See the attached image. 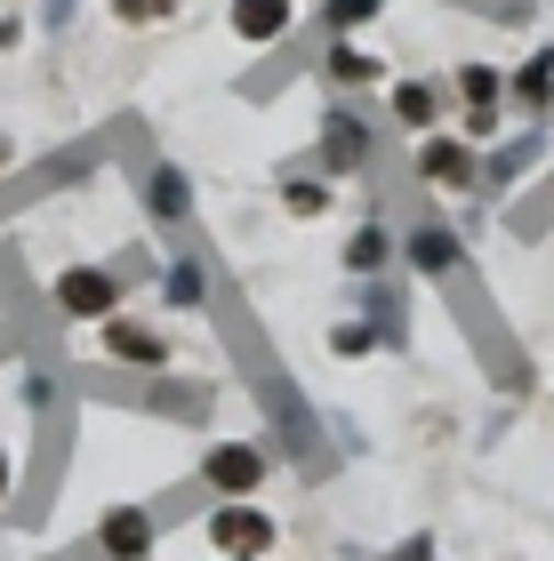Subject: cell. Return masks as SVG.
Here are the masks:
<instances>
[{"label": "cell", "mask_w": 554, "mask_h": 561, "mask_svg": "<svg viewBox=\"0 0 554 561\" xmlns=\"http://www.w3.org/2000/svg\"><path fill=\"white\" fill-rule=\"evenodd\" d=\"M450 89H459L466 113H507V72H498L490 57H466L459 72H450Z\"/></svg>", "instance_id": "obj_11"}, {"label": "cell", "mask_w": 554, "mask_h": 561, "mask_svg": "<svg viewBox=\"0 0 554 561\" xmlns=\"http://www.w3.org/2000/svg\"><path fill=\"white\" fill-rule=\"evenodd\" d=\"M402 257H410L418 280H459V273H466V241L450 233L442 217H418L410 233H402Z\"/></svg>", "instance_id": "obj_4"}, {"label": "cell", "mask_w": 554, "mask_h": 561, "mask_svg": "<svg viewBox=\"0 0 554 561\" xmlns=\"http://www.w3.org/2000/svg\"><path fill=\"white\" fill-rule=\"evenodd\" d=\"M97 553H105V561H154V514H145V505H105Z\"/></svg>", "instance_id": "obj_9"}, {"label": "cell", "mask_w": 554, "mask_h": 561, "mask_svg": "<svg viewBox=\"0 0 554 561\" xmlns=\"http://www.w3.org/2000/svg\"><path fill=\"white\" fill-rule=\"evenodd\" d=\"M377 152V129L354 113V105H330L321 113V176H362Z\"/></svg>", "instance_id": "obj_2"}, {"label": "cell", "mask_w": 554, "mask_h": 561, "mask_svg": "<svg viewBox=\"0 0 554 561\" xmlns=\"http://www.w3.org/2000/svg\"><path fill=\"white\" fill-rule=\"evenodd\" d=\"M507 113H522V121H546L554 113V41H539L531 57L507 72Z\"/></svg>", "instance_id": "obj_8"}, {"label": "cell", "mask_w": 554, "mask_h": 561, "mask_svg": "<svg viewBox=\"0 0 554 561\" xmlns=\"http://www.w3.org/2000/svg\"><path fill=\"white\" fill-rule=\"evenodd\" d=\"M394 561H434V546H426V538H410V546H402Z\"/></svg>", "instance_id": "obj_25"}, {"label": "cell", "mask_w": 554, "mask_h": 561, "mask_svg": "<svg viewBox=\"0 0 554 561\" xmlns=\"http://www.w3.org/2000/svg\"><path fill=\"white\" fill-rule=\"evenodd\" d=\"M210 538H217V553H249V561H258L273 546V514H265V505H249V497H225L210 514Z\"/></svg>", "instance_id": "obj_7"}, {"label": "cell", "mask_w": 554, "mask_h": 561, "mask_svg": "<svg viewBox=\"0 0 554 561\" xmlns=\"http://www.w3.org/2000/svg\"><path fill=\"white\" fill-rule=\"evenodd\" d=\"M225 16H234V33H241L249 48H265V41H282L290 24H297V0H234Z\"/></svg>", "instance_id": "obj_12"}, {"label": "cell", "mask_w": 554, "mask_h": 561, "mask_svg": "<svg viewBox=\"0 0 554 561\" xmlns=\"http://www.w3.org/2000/svg\"><path fill=\"white\" fill-rule=\"evenodd\" d=\"M169 9H185V0H169Z\"/></svg>", "instance_id": "obj_28"}, {"label": "cell", "mask_w": 554, "mask_h": 561, "mask_svg": "<svg viewBox=\"0 0 554 561\" xmlns=\"http://www.w3.org/2000/svg\"><path fill=\"white\" fill-rule=\"evenodd\" d=\"M377 345H386V337H377V321H370V313H354V321H338V329H330V353H346V362H362V353H377Z\"/></svg>", "instance_id": "obj_19"}, {"label": "cell", "mask_w": 554, "mask_h": 561, "mask_svg": "<svg viewBox=\"0 0 554 561\" xmlns=\"http://www.w3.org/2000/svg\"><path fill=\"white\" fill-rule=\"evenodd\" d=\"M539 161H546V121H531V129H515L507 145L483 152V193H515Z\"/></svg>", "instance_id": "obj_6"}, {"label": "cell", "mask_w": 554, "mask_h": 561, "mask_svg": "<svg viewBox=\"0 0 554 561\" xmlns=\"http://www.w3.org/2000/svg\"><path fill=\"white\" fill-rule=\"evenodd\" d=\"M161 297H169V313H201V305H210V273H201L193 257H178L161 273Z\"/></svg>", "instance_id": "obj_18"}, {"label": "cell", "mask_w": 554, "mask_h": 561, "mask_svg": "<svg viewBox=\"0 0 554 561\" xmlns=\"http://www.w3.org/2000/svg\"><path fill=\"white\" fill-rule=\"evenodd\" d=\"M225 561H249V553H225Z\"/></svg>", "instance_id": "obj_27"}, {"label": "cell", "mask_w": 554, "mask_h": 561, "mask_svg": "<svg viewBox=\"0 0 554 561\" xmlns=\"http://www.w3.org/2000/svg\"><path fill=\"white\" fill-rule=\"evenodd\" d=\"M282 209H290V217H321V209H330V185H321V176H306V185L282 193Z\"/></svg>", "instance_id": "obj_21"}, {"label": "cell", "mask_w": 554, "mask_h": 561, "mask_svg": "<svg viewBox=\"0 0 554 561\" xmlns=\"http://www.w3.org/2000/svg\"><path fill=\"white\" fill-rule=\"evenodd\" d=\"M394 257H402V241L386 233V225H354V241H346V273L354 280H377Z\"/></svg>", "instance_id": "obj_16"}, {"label": "cell", "mask_w": 554, "mask_h": 561, "mask_svg": "<svg viewBox=\"0 0 554 561\" xmlns=\"http://www.w3.org/2000/svg\"><path fill=\"white\" fill-rule=\"evenodd\" d=\"M137 193H145V209H154V225H185L193 217V185H185V169H169V161L145 169Z\"/></svg>", "instance_id": "obj_14"}, {"label": "cell", "mask_w": 554, "mask_h": 561, "mask_svg": "<svg viewBox=\"0 0 554 561\" xmlns=\"http://www.w3.org/2000/svg\"><path fill=\"white\" fill-rule=\"evenodd\" d=\"M258 481H265V449L258 442H217L201 457V490L210 497H258Z\"/></svg>", "instance_id": "obj_5"}, {"label": "cell", "mask_w": 554, "mask_h": 561, "mask_svg": "<svg viewBox=\"0 0 554 561\" xmlns=\"http://www.w3.org/2000/svg\"><path fill=\"white\" fill-rule=\"evenodd\" d=\"M72 9H81V0H48V9H41V24H48V33H65V24H72Z\"/></svg>", "instance_id": "obj_23"}, {"label": "cell", "mask_w": 554, "mask_h": 561, "mask_svg": "<svg viewBox=\"0 0 554 561\" xmlns=\"http://www.w3.org/2000/svg\"><path fill=\"white\" fill-rule=\"evenodd\" d=\"M113 16L121 24H154V16H169V0H113Z\"/></svg>", "instance_id": "obj_22"}, {"label": "cell", "mask_w": 554, "mask_h": 561, "mask_svg": "<svg viewBox=\"0 0 554 561\" xmlns=\"http://www.w3.org/2000/svg\"><path fill=\"white\" fill-rule=\"evenodd\" d=\"M418 185L483 193V145H466V137H418Z\"/></svg>", "instance_id": "obj_3"}, {"label": "cell", "mask_w": 554, "mask_h": 561, "mask_svg": "<svg viewBox=\"0 0 554 561\" xmlns=\"http://www.w3.org/2000/svg\"><path fill=\"white\" fill-rule=\"evenodd\" d=\"M321 72H330V89H377V81H386V57H370L362 41H330Z\"/></svg>", "instance_id": "obj_15"}, {"label": "cell", "mask_w": 554, "mask_h": 561, "mask_svg": "<svg viewBox=\"0 0 554 561\" xmlns=\"http://www.w3.org/2000/svg\"><path fill=\"white\" fill-rule=\"evenodd\" d=\"M386 113H394L410 137H434V121H442V81H394Z\"/></svg>", "instance_id": "obj_13"}, {"label": "cell", "mask_w": 554, "mask_h": 561, "mask_svg": "<svg viewBox=\"0 0 554 561\" xmlns=\"http://www.w3.org/2000/svg\"><path fill=\"white\" fill-rule=\"evenodd\" d=\"M9 490H16V457H9V442H0V505H9Z\"/></svg>", "instance_id": "obj_24"}, {"label": "cell", "mask_w": 554, "mask_h": 561, "mask_svg": "<svg viewBox=\"0 0 554 561\" xmlns=\"http://www.w3.org/2000/svg\"><path fill=\"white\" fill-rule=\"evenodd\" d=\"M362 313L377 321V337H386V345H402V337H410V313H402V289H394V280H386V273H377V280H370V297H362Z\"/></svg>", "instance_id": "obj_17"}, {"label": "cell", "mask_w": 554, "mask_h": 561, "mask_svg": "<svg viewBox=\"0 0 554 561\" xmlns=\"http://www.w3.org/2000/svg\"><path fill=\"white\" fill-rule=\"evenodd\" d=\"M377 9H386V0H321V24H330V33L346 41V33H354V24H370Z\"/></svg>", "instance_id": "obj_20"}, {"label": "cell", "mask_w": 554, "mask_h": 561, "mask_svg": "<svg viewBox=\"0 0 554 561\" xmlns=\"http://www.w3.org/2000/svg\"><path fill=\"white\" fill-rule=\"evenodd\" d=\"M16 41H24V24H16V16H0V48H16Z\"/></svg>", "instance_id": "obj_26"}, {"label": "cell", "mask_w": 554, "mask_h": 561, "mask_svg": "<svg viewBox=\"0 0 554 561\" xmlns=\"http://www.w3.org/2000/svg\"><path fill=\"white\" fill-rule=\"evenodd\" d=\"M121 280L113 265H65L57 280H48V305H57V321H113L121 313Z\"/></svg>", "instance_id": "obj_1"}, {"label": "cell", "mask_w": 554, "mask_h": 561, "mask_svg": "<svg viewBox=\"0 0 554 561\" xmlns=\"http://www.w3.org/2000/svg\"><path fill=\"white\" fill-rule=\"evenodd\" d=\"M105 353H113V362H137V369H169V337L154 321H129V313L105 321Z\"/></svg>", "instance_id": "obj_10"}]
</instances>
